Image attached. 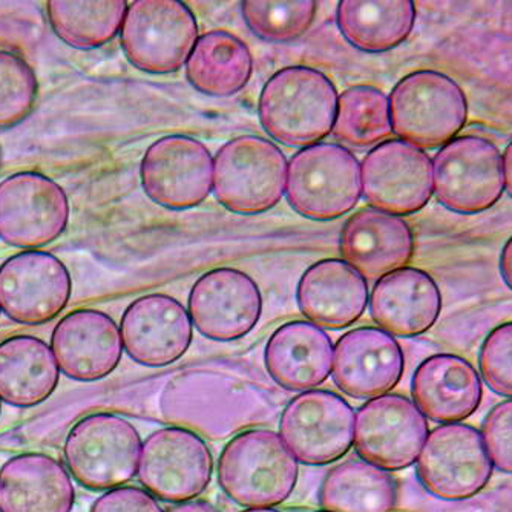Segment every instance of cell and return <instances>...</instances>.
Listing matches in <instances>:
<instances>
[{
	"instance_id": "484cf974",
	"label": "cell",
	"mask_w": 512,
	"mask_h": 512,
	"mask_svg": "<svg viewBox=\"0 0 512 512\" xmlns=\"http://www.w3.org/2000/svg\"><path fill=\"white\" fill-rule=\"evenodd\" d=\"M76 490L59 460L20 454L0 470V512H71Z\"/></svg>"
},
{
	"instance_id": "836d02e7",
	"label": "cell",
	"mask_w": 512,
	"mask_h": 512,
	"mask_svg": "<svg viewBox=\"0 0 512 512\" xmlns=\"http://www.w3.org/2000/svg\"><path fill=\"white\" fill-rule=\"evenodd\" d=\"M37 96V79L22 57L0 51V129L27 119Z\"/></svg>"
},
{
	"instance_id": "1f68e13d",
	"label": "cell",
	"mask_w": 512,
	"mask_h": 512,
	"mask_svg": "<svg viewBox=\"0 0 512 512\" xmlns=\"http://www.w3.org/2000/svg\"><path fill=\"white\" fill-rule=\"evenodd\" d=\"M332 134L342 145L358 149L387 142L393 134L390 100L373 86L348 88L339 96Z\"/></svg>"
},
{
	"instance_id": "7bdbcfd3",
	"label": "cell",
	"mask_w": 512,
	"mask_h": 512,
	"mask_svg": "<svg viewBox=\"0 0 512 512\" xmlns=\"http://www.w3.org/2000/svg\"><path fill=\"white\" fill-rule=\"evenodd\" d=\"M316 512H330V511H325V509H324V511H316Z\"/></svg>"
},
{
	"instance_id": "5bb4252c",
	"label": "cell",
	"mask_w": 512,
	"mask_h": 512,
	"mask_svg": "<svg viewBox=\"0 0 512 512\" xmlns=\"http://www.w3.org/2000/svg\"><path fill=\"white\" fill-rule=\"evenodd\" d=\"M69 204L56 181L19 172L0 183V238L22 249L53 243L68 226Z\"/></svg>"
},
{
	"instance_id": "ac0fdd59",
	"label": "cell",
	"mask_w": 512,
	"mask_h": 512,
	"mask_svg": "<svg viewBox=\"0 0 512 512\" xmlns=\"http://www.w3.org/2000/svg\"><path fill=\"white\" fill-rule=\"evenodd\" d=\"M192 319L172 296H142L122 316L123 347L138 364L166 367L177 362L191 347Z\"/></svg>"
},
{
	"instance_id": "d6a6232c",
	"label": "cell",
	"mask_w": 512,
	"mask_h": 512,
	"mask_svg": "<svg viewBox=\"0 0 512 512\" xmlns=\"http://www.w3.org/2000/svg\"><path fill=\"white\" fill-rule=\"evenodd\" d=\"M316 2H243L247 27L269 42H292L309 30L316 16Z\"/></svg>"
},
{
	"instance_id": "b9f144b4",
	"label": "cell",
	"mask_w": 512,
	"mask_h": 512,
	"mask_svg": "<svg viewBox=\"0 0 512 512\" xmlns=\"http://www.w3.org/2000/svg\"><path fill=\"white\" fill-rule=\"evenodd\" d=\"M0 166H2V149H0Z\"/></svg>"
},
{
	"instance_id": "4316f807",
	"label": "cell",
	"mask_w": 512,
	"mask_h": 512,
	"mask_svg": "<svg viewBox=\"0 0 512 512\" xmlns=\"http://www.w3.org/2000/svg\"><path fill=\"white\" fill-rule=\"evenodd\" d=\"M60 368L50 345L20 335L0 344V399L14 407H34L50 398Z\"/></svg>"
},
{
	"instance_id": "cb8c5ba5",
	"label": "cell",
	"mask_w": 512,
	"mask_h": 512,
	"mask_svg": "<svg viewBox=\"0 0 512 512\" xmlns=\"http://www.w3.org/2000/svg\"><path fill=\"white\" fill-rule=\"evenodd\" d=\"M298 307L321 329L341 330L355 324L370 301L367 279L342 260H322L299 279Z\"/></svg>"
},
{
	"instance_id": "3957f363",
	"label": "cell",
	"mask_w": 512,
	"mask_h": 512,
	"mask_svg": "<svg viewBox=\"0 0 512 512\" xmlns=\"http://www.w3.org/2000/svg\"><path fill=\"white\" fill-rule=\"evenodd\" d=\"M388 100L394 134L422 151L444 148L467 125L465 92L451 77L431 69L405 76Z\"/></svg>"
},
{
	"instance_id": "9a60e30c",
	"label": "cell",
	"mask_w": 512,
	"mask_h": 512,
	"mask_svg": "<svg viewBox=\"0 0 512 512\" xmlns=\"http://www.w3.org/2000/svg\"><path fill=\"white\" fill-rule=\"evenodd\" d=\"M143 189L154 203L184 211L200 206L214 188V158L186 135L160 138L142 160Z\"/></svg>"
},
{
	"instance_id": "44dd1931",
	"label": "cell",
	"mask_w": 512,
	"mask_h": 512,
	"mask_svg": "<svg viewBox=\"0 0 512 512\" xmlns=\"http://www.w3.org/2000/svg\"><path fill=\"white\" fill-rule=\"evenodd\" d=\"M368 304L379 329L399 338H414L436 324L442 312V293L433 276L416 267H404L379 279Z\"/></svg>"
},
{
	"instance_id": "2e32d148",
	"label": "cell",
	"mask_w": 512,
	"mask_h": 512,
	"mask_svg": "<svg viewBox=\"0 0 512 512\" xmlns=\"http://www.w3.org/2000/svg\"><path fill=\"white\" fill-rule=\"evenodd\" d=\"M69 296L71 276L51 253H17L0 267V309L19 324L51 321L65 309Z\"/></svg>"
},
{
	"instance_id": "7402d4cb",
	"label": "cell",
	"mask_w": 512,
	"mask_h": 512,
	"mask_svg": "<svg viewBox=\"0 0 512 512\" xmlns=\"http://www.w3.org/2000/svg\"><path fill=\"white\" fill-rule=\"evenodd\" d=\"M341 253L345 263L364 278L381 279L410 263L414 255L413 232L401 217L367 207L345 223Z\"/></svg>"
},
{
	"instance_id": "83f0119b",
	"label": "cell",
	"mask_w": 512,
	"mask_h": 512,
	"mask_svg": "<svg viewBox=\"0 0 512 512\" xmlns=\"http://www.w3.org/2000/svg\"><path fill=\"white\" fill-rule=\"evenodd\" d=\"M253 60L243 40L215 30L198 37L186 62V76L206 96L230 97L240 92L252 76Z\"/></svg>"
},
{
	"instance_id": "8d00e7d4",
	"label": "cell",
	"mask_w": 512,
	"mask_h": 512,
	"mask_svg": "<svg viewBox=\"0 0 512 512\" xmlns=\"http://www.w3.org/2000/svg\"><path fill=\"white\" fill-rule=\"evenodd\" d=\"M91 512H163V508L148 491L137 486H119L99 497Z\"/></svg>"
},
{
	"instance_id": "7a4b0ae2",
	"label": "cell",
	"mask_w": 512,
	"mask_h": 512,
	"mask_svg": "<svg viewBox=\"0 0 512 512\" xmlns=\"http://www.w3.org/2000/svg\"><path fill=\"white\" fill-rule=\"evenodd\" d=\"M298 460L279 434L249 430L224 447L218 482L224 493L246 508H272L292 496L298 482Z\"/></svg>"
},
{
	"instance_id": "ab89813d",
	"label": "cell",
	"mask_w": 512,
	"mask_h": 512,
	"mask_svg": "<svg viewBox=\"0 0 512 512\" xmlns=\"http://www.w3.org/2000/svg\"><path fill=\"white\" fill-rule=\"evenodd\" d=\"M503 160V175H505V189L512 198V142L506 146Z\"/></svg>"
},
{
	"instance_id": "60d3db41",
	"label": "cell",
	"mask_w": 512,
	"mask_h": 512,
	"mask_svg": "<svg viewBox=\"0 0 512 512\" xmlns=\"http://www.w3.org/2000/svg\"><path fill=\"white\" fill-rule=\"evenodd\" d=\"M243 512H281V511H278V509H273V508H249Z\"/></svg>"
},
{
	"instance_id": "4dcf8cb0",
	"label": "cell",
	"mask_w": 512,
	"mask_h": 512,
	"mask_svg": "<svg viewBox=\"0 0 512 512\" xmlns=\"http://www.w3.org/2000/svg\"><path fill=\"white\" fill-rule=\"evenodd\" d=\"M128 5L123 0L112 2H62L51 0L46 5L51 27L57 36L79 50H92L114 39L122 30Z\"/></svg>"
},
{
	"instance_id": "ffe728a7",
	"label": "cell",
	"mask_w": 512,
	"mask_h": 512,
	"mask_svg": "<svg viewBox=\"0 0 512 512\" xmlns=\"http://www.w3.org/2000/svg\"><path fill=\"white\" fill-rule=\"evenodd\" d=\"M122 333L114 319L99 310H76L53 332L51 350L60 371L80 382L111 375L122 361Z\"/></svg>"
},
{
	"instance_id": "f1b7e54d",
	"label": "cell",
	"mask_w": 512,
	"mask_h": 512,
	"mask_svg": "<svg viewBox=\"0 0 512 512\" xmlns=\"http://www.w3.org/2000/svg\"><path fill=\"white\" fill-rule=\"evenodd\" d=\"M416 22L411 0H342L338 25L342 36L365 53H385L407 40Z\"/></svg>"
},
{
	"instance_id": "603a6c76",
	"label": "cell",
	"mask_w": 512,
	"mask_h": 512,
	"mask_svg": "<svg viewBox=\"0 0 512 512\" xmlns=\"http://www.w3.org/2000/svg\"><path fill=\"white\" fill-rule=\"evenodd\" d=\"M413 402L437 424H459L479 410L482 378L467 359L448 353L430 356L414 371Z\"/></svg>"
},
{
	"instance_id": "74e56055",
	"label": "cell",
	"mask_w": 512,
	"mask_h": 512,
	"mask_svg": "<svg viewBox=\"0 0 512 512\" xmlns=\"http://www.w3.org/2000/svg\"><path fill=\"white\" fill-rule=\"evenodd\" d=\"M500 273L506 286L512 290V237L506 241L502 253H500Z\"/></svg>"
},
{
	"instance_id": "8fae6325",
	"label": "cell",
	"mask_w": 512,
	"mask_h": 512,
	"mask_svg": "<svg viewBox=\"0 0 512 512\" xmlns=\"http://www.w3.org/2000/svg\"><path fill=\"white\" fill-rule=\"evenodd\" d=\"M214 473V457L194 431L161 428L146 439L138 479L163 502L183 503L206 491Z\"/></svg>"
},
{
	"instance_id": "30bf717a",
	"label": "cell",
	"mask_w": 512,
	"mask_h": 512,
	"mask_svg": "<svg viewBox=\"0 0 512 512\" xmlns=\"http://www.w3.org/2000/svg\"><path fill=\"white\" fill-rule=\"evenodd\" d=\"M356 414L342 396L327 390L302 391L287 405L279 436L298 462L329 465L355 442Z\"/></svg>"
},
{
	"instance_id": "7c38bea8",
	"label": "cell",
	"mask_w": 512,
	"mask_h": 512,
	"mask_svg": "<svg viewBox=\"0 0 512 512\" xmlns=\"http://www.w3.org/2000/svg\"><path fill=\"white\" fill-rule=\"evenodd\" d=\"M428 421L410 399L384 394L365 402L355 422L356 453L385 471H401L419 459L428 437Z\"/></svg>"
},
{
	"instance_id": "e0dca14e",
	"label": "cell",
	"mask_w": 512,
	"mask_h": 512,
	"mask_svg": "<svg viewBox=\"0 0 512 512\" xmlns=\"http://www.w3.org/2000/svg\"><path fill=\"white\" fill-rule=\"evenodd\" d=\"M263 312L260 287L232 267L204 273L189 295V316L195 329L212 341L230 342L255 329Z\"/></svg>"
},
{
	"instance_id": "4fadbf2b",
	"label": "cell",
	"mask_w": 512,
	"mask_h": 512,
	"mask_svg": "<svg viewBox=\"0 0 512 512\" xmlns=\"http://www.w3.org/2000/svg\"><path fill=\"white\" fill-rule=\"evenodd\" d=\"M362 192L373 209L405 217L422 211L433 197V161L422 149L387 140L368 152L361 165Z\"/></svg>"
},
{
	"instance_id": "d4e9b609",
	"label": "cell",
	"mask_w": 512,
	"mask_h": 512,
	"mask_svg": "<svg viewBox=\"0 0 512 512\" xmlns=\"http://www.w3.org/2000/svg\"><path fill=\"white\" fill-rule=\"evenodd\" d=\"M335 347L321 327L307 321L281 325L266 345V368L286 390L307 391L329 379Z\"/></svg>"
},
{
	"instance_id": "5b68a950",
	"label": "cell",
	"mask_w": 512,
	"mask_h": 512,
	"mask_svg": "<svg viewBox=\"0 0 512 512\" xmlns=\"http://www.w3.org/2000/svg\"><path fill=\"white\" fill-rule=\"evenodd\" d=\"M287 169L286 155L278 146L258 135H243L218 151L212 189L227 211L263 214L283 198Z\"/></svg>"
},
{
	"instance_id": "ee69618b",
	"label": "cell",
	"mask_w": 512,
	"mask_h": 512,
	"mask_svg": "<svg viewBox=\"0 0 512 512\" xmlns=\"http://www.w3.org/2000/svg\"><path fill=\"white\" fill-rule=\"evenodd\" d=\"M0 401H2V399H0ZM0 410H2V405H0Z\"/></svg>"
},
{
	"instance_id": "6da1fadb",
	"label": "cell",
	"mask_w": 512,
	"mask_h": 512,
	"mask_svg": "<svg viewBox=\"0 0 512 512\" xmlns=\"http://www.w3.org/2000/svg\"><path fill=\"white\" fill-rule=\"evenodd\" d=\"M338 99L332 80L321 71L289 66L264 85L258 115L276 142L309 148L333 131Z\"/></svg>"
},
{
	"instance_id": "ba28073f",
	"label": "cell",
	"mask_w": 512,
	"mask_h": 512,
	"mask_svg": "<svg viewBox=\"0 0 512 512\" xmlns=\"http://www.w3.org/2000/svg\"><path fill=\"white\" fill-rule=\"evenodd\" d=\"M434 192L448 211L476 215L488 211L505 191L497 146L477 135L456 137L433 160Z\"/></svg>"
},
{
	"instance_id": "d590c367",
	"label": "cell",
	"mask_w": 512,
	"mask_h": 512,
	"mask_svg": "<svg viewBox=\"0 0 512 512\" xmlns=\"http://www.w3.org/2000/svg\"><path fill=\"white\" fill-rule=\"evenodd\" d=\"M482 436L494 467L512 474V399L500 402L488 413Z\"/></svg>"
},
{
	"instance_id": "9c48e42d",
	"label": "cell",
	"mask_w": 512,
	"mask_h": 512,
	"mask_svg": "<svg viewBox=\"0 0 512 512\" xmlns=\"http://www.w3.org/2000/svg\"><path fill=\"white\" fill-rule=\"evenodd\" d=\"M482 433L471 425L442 424L428 434L417 459V477L437 499L460 502L477 496L493 476Z\"/></svg>"
},
{
	"instance_id": "f35d334b",
	"label": "cell",
	"mask_w": 512,
	"mask_h": 512,
	"mask_svg": "<svg viewBox=\"0 0 512 512\" xmlns=\"http://www.w3.org/2000/svg\"><path fill=\"white\" fill-rule=\"evenodd\" d=\"M168 512H221L211 503L203 502V500H194V502H183L172 506Z\"/></svg>"
},
{
	"instance_id": "52a82bcc",
	"label": "cell",
	"mask_w": 512,
	"mask_h": 512,
	"mask_svg": "<svg viewBox=\"0 0 512 512\" xmlns=\"http://www.w3.org/2000/svg\"><path fill=\"white\" fill-rule=\"evenodd\" d=\"M120 36L123 53L135 68L177 73L197 43V19L177 0H137L126 11Z\"/></svg>"
},
{
	"instance_id": "277c9868",
	"label": "cell",
	"mask_w": 512,
	"mask_h": 512,
	"mask_svg": "<svg viewBox=\"0 0 512 512\" xmlns=\"http://www.w3.org/2000/svg\"><path fill=\"white\" fill-rule=\"evenodd\" d=\"M361 194V165L344 146L318 143L302 149L290 160L287 201L302 217L336 220L355 209Z\"/></svg>"
},
{
	"instance_id": "e575fe53",
	"label": "cell",
	"mask_w": 512,
	"mask_h": 512,
	"mask_svg": "<svg viewBox=\"0 0 512 512\" xmlns=\"http://www.w3.org/2000/svg\"><path fill=\"white\" fill-rule=\"evenodd\" d=\"M480 373L494 393L512 399V322L499 325L480 347Z\"/></svg>"
},
{
	"instance_id": "f546056e",
	"label": "cell",
	"mask_w": 512,
	"mask_h": 512,
	"mask_svg": "<svg viewBox=\"0 0 512 512\" xmlns=\"http://www.w3.org/2000/svg\"><path fill=\"white\" fill-rule=\"evenodd\" d=\"M319 502L330 512H391L398 503V483L365 460H345L325 477Z\"/></svg>"
},
{
	"instance_id": "d6986e66",
	"label": "cell",
	"mask_w": 512,
	"mask_h": 512,
	"mask_svg": "<svg viewBox=\"0 0 512 512\" xmlns=\"http://www.w3.org/2000/svg\"><path fill=\"white\" fill-rule=\"evenodd\" d=\"M405 356L393 335L376 327L345 333L335 345L333 381L356 399H375L401 382Z\"/></svg>"
},
{
	"instance_id": "8992f818",
	"label": "cell",
	"mask_w": 512,
	"mask_h": 512,
	"mask_svg": "<svg viewBox=\"0 0 512 512\" xmlns=\"http://www.w3.org/2000/svg\"><path fill=\"white\" fill-rule=\"evenodd\" d=\"M142 437L131 422L112 413L83 417L65 440L66 465L88 490H114L134 479L142 456Z\"/></svg>"
}]
</instances>
